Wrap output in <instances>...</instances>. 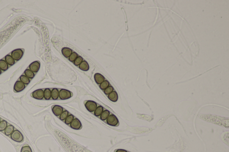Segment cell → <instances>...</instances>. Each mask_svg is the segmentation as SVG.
I'll list each match as a JSON object with an SVG mask.
<instances>
[{
    "mask_svg": "<svg viewBox=\"0 0 229 152\" xmlns=\"http://www.w3.org/2000/svg\"><path fill=\"white\" fill-rule=\"evenodd\" d=\"M10 137L13 140L17 142H21L23 140V137L22 133L17 130H14L10 135Z\"/></svg>",
    "mask_w": 229,
    "mask_h": 152,
    "instance_id": "cell-1",
    "label": "cell"
},
{
    "mask_svg": "<svg viewBox=\"0 0 229 152\" xmlns=\"http://www.w3.org/2000/svg\"><path fill=\"white\" fill-rule=\"evenodd\" d=\"M20 81L22 82L24 84H28L30 82L29 79L25 75H21L20 77Z\"/></svg>",
    "mask_w": 229,
    "mask_h": 152,
    "instance_id": "cell-24",
    "label": "cell"
},
{
    "mask_svg": "<svg viewBox=\"0 0 229 152\" xmlns=\"http://www.w3.org/2000/svg\"><path fill=\"white\" fill-rule=\"evenodd\" d=\"M5 60L7 64L10 66L13 65L15 63L14 59L10 55H7L6 56H5Z\"/></svg>",
    "mask_w": 229,
    "mask_h": 152,
    "instance_id": "cell-17",
    "label": "cell"
},
{
    "mask_svg": "<svg viewBox=\"0 0 229 152\" xmlns=\"http://www.w3.org/2000/svg\"><path fill=\"white\" fill-rule=\"evenodd\" d=\"M44 97L46 100H49L51 98V91L49 88L45 89L44 91Z\"/></svg>",
    "mask_w": 229,
    "mask_h": 152,
    "instance_id": "cell-18",
    "label": "cell"
},
{
    "mask_svg": "<svg viewBox=\"0 0 229 152\" xmlns=\"http://www.w3.org/2000/svg\"><path fill=\"white\" fill-rule=\"evenodd\" d=\"M109 85L110 83L107 80H104V82L100 84L99 87L102 90H104L109 86Z\"/></svg>",
    "mask_w": 229,
    "mask_h": 152,
    "instance_id": "cell-22",
    "label": "cell"
},
{
    "mask_svg": "<svg viewBox=\"0 0 229 152\" xmlns=\"http://www.w3.org/2000/svg\"><path fill=\"white\" fill-rule=\"evenodd\" d=\"M69 112L68 111H63V112H62V113L61 114V115H60L59 117H60V120H62V121H63V120H65L66 118H67V117L69 115Z\"/></svg>",
    "mask_w": 229,
    "mask_h": 152,
    "instance_id": "cell-25",
    "label": "cell"
},
{
    "mask_svg": "<svg viewBox=\"0 0 229 152\" xmlns=\"http://www.w3.org/2000/svg\"><path fill=\"white\" fill-rule=\"evenodd\" d=\"M70 126L75 130H79L82 127V124L81 123L80 121L77 118H75L72 121V122L70 123Z\"/></svg>",
    "mask_w": 229,
    "mask_h": 152,
    "instance_id": "cell-6",
    "label": "cell"
},
{
    "mask_svg": "<svg viewBox=\"0 0 229 152\" xmlns=\"http://www.w3.org/2000/svg\"><path fill=\"white\" fill-rule=\"evenodd\" d=\"M83 60V58L81 56H78L77 57V59H76L75 61L74 62V64L76 66H79L82 62Z\"/></svg>",
    "mask_w": 229,
    "mask_h": 152,
    "instance_id": "cell-28",
    "label": "cell"
},
{
    "mask_svg": "<svg viewBox=\"0 0 229 152\" xmlns=\"http://www.w3.org/2000/svg\"><path fill=\"white\" fill-rule=\"evenodd\" d=\"M24 73L26 76L28 77L29 79H32L35 76V74L34 73V72L29 69H27L25 70Z\"/></svg>",
    "mask_w": 229,
    "mask_h": 152,
    "instance_id": "cell-23",
    "label": "cell"
},
{
    "mask_svg": "<svg viewBox=\"0 0 229 152\" xmlns=\"http://www.w3.org/2000/svg\"><path fill=\"white\" fill-rule=\"evenodd\" d=\"M74 119V115H73L72 114H70V115H69L67 117V118H66L65 120V124H66L69 125V124H70V123L72 122V121Z\"/></svg>",
    "mask_w": 229,
    "mask_h": 152,
    "instance_id": "cell-26",
    "label": "cell"
},
{
    "mask_svg": "<svg viewBox=\"0 0 229 152\" xmlns=\"http://www.w3.org/2000/svg\"><path fill=\"white\" fill-rule=\"evenodd\" d=\"M77 56L78 55H77V53L74 52H73L72 54L70 55V56L69 57V60L70 61V62H74L76 59H77Z\"/></svg>",
    "mask_w": 229,
    "mask_h": 152,
    "instance_id": "cell-29",
    "label": "cell"
},
{
    "mask_svg": "<svg viewBox=\"0 0 229 152\" xmlns=\"http://www.w3.org/2000/svg\"><path fill=\"white\" fill-rule=\"evenodd\" d=\"M52 111L56 116L59 117L63 112V108L60 106L56 105L52 107Z\"/></svg>",
    "mask_w": 229,
    "mask_h": 152,
    "instance_id": "cell-10",
    "label": "cell"
},
{
    "mask_svg": "<svg viewBox=\"0 0 229 152\" xmlns=\"http://www.w3.org/2000/svg\"><path fill=\"white\" fill-rule=\"evenodd\" d=\"M115 152H127V151L125 150H124V149H117L116 150H115Z\"/></svg>",
    "mask_w": 229,
    "mask_h": 152,
    "instance_id": "cell-32",
    "label": "cell"
},
{
    "mask_svg": "<svg viewBox=\"0 0 229 152\" xmlns=\"http://www.w3.org/2000/svg\"><path fill=\"white\" fill-rule=\"evenodd\" d=\"M25 88V85L22 82L20 81H18L15 83L14 86V90L16 92H21Z\"/></svg>",
    "mask_w": 229,
    "mask_h": 152,
    "instance_id": "cell-8",
    "label": "cell"
},
{
    "mask_svg": "<svg viewBox=\"0 0 229 152\" xmlns=\"http://www.w3.org/2000/svg\"><path fill=\"white\" fill-rule=\"evenodd\" d=\"M103 111H104V108L101 106H99L98 107H97V108L94 111V114L96 117H98L100 116L102 112H103Z\"/></svg>",
    "mask_w": 229,
    "mask_h": 152,
    "instance_id": "cell-19",
    "label": "cell"
},
{
    "mask_svg": "<svg viewBox=\"0 0 229 152\" xmlns=\"http://www.w3.org/2000/svg\"><path fill=\"white\" fill-rule=\"evenodd\" d=\"M2 73V71H1V69H0V75H1V74Z\"/></svg>",
    "mask_w": 229,
    "mask_h": 152,
    "instance_id": "cell-33",
    "label": "cell"
},
{
    "mask_svg": "<svg viewBox=\"0 0 229 152\" xmlns=\"http://www.w3.org/2000/svg\"><path fill=\"white\" fill-rule=\"evenodd\" d=\"M0 122H1V118H0Z\"/></svg>",
    "mask_w": 229,
    "mask_h": 152,
    "instance_id": "cell-34",
    "label": "cell"
},
{
    "mask_svg": "<svg viewBox=\"0 0 229 152\" xmlns=\"http://www.w3.org/2000/svg\"><path fill=\"white\" fill-rule=\"evenodd\" d=\"M79 68L83 71H87L89 70V65L88 62L85 61H83L79 65Z\"/></svg>",
    "mask_w": 229,
    "mask_h": 152,
    "instance_id": "cell-15",
    "label": "cell"
},
{
    "mask_svg": "<svg viewBox=\"0 0 229 152\" xmlns=\"http://www.w3.org/2000/svg\"><path fill=\"white\" fill-rule=\"evenodd\" d=\"M106 122L108 125L112 126H118L119 125V120L113 114L109 115L106 120Z\"/></svg>",
    "mask_w": 229,
    "mask_h": 152,
    "instance_id": "cell-2",
    "label": "cell"
},
{
    "mask_svg": "<svg viewBox=\"0 0 229 152\" xmlns=\"http://www.w3.org/2000/svg\"><path fill=\"white\" fill-rule=\"evenodd\" d=\"M7 126V122L5 120H2L0 122V131L5 130Z\"/></svg>",
    "mask_w": 229,
    "mask_h": 152,
    "instance_id": "cell-27",
    "label": "cell"
},
{
    "mask_svg": "<svg viewBox=\"0 0 229 152\" xmlns=\"http://www.w3.org/2000/svg\"><path fill=\"white\" fill-rule=\"evenodd\" d=\"M40 64L39 61H35L30 64L29 66V68L30 70L32 72H37L40 68Z\"/></svg>",
    "mask_w": 229,
    "mask_h": 152,
    "instance_id": "cell-9",
    "label": "cell"
},
{
    "mask_svg": "<svg viewBox=\"0 0 229 152\" xmlns=\"http://www.w3.org/2000/svg\"><path fill=\"white\" fill-rule=\"evenodd\" d=\"M21 152H32L30 146H24L22 147Z\"/></svg>",
    "mask_w": 229,
    "mask_h": 152,
    "instance_id": "cell-31",
    "label": "cell"
},
{
    "mask_svg": "<svg viewBox=\"0 0 229 152\" xmlns=\"http://www.w3.org/2000/svg\"><path fill=\"white\" fill-rule=\"evenodd\" d=\"M110 113L108 110H105L104 111L100 116L101 120H104V121L106 120L107 117H108L109 115H110Z\"/></svg>",
    "mask_w": 229,
    "mask_h": 152,
    "instance_id": "cell-20",
    "label": "cell"
},
{
    "mask_svg": "<svg viewBox=\"0 0 229 152\" xmlns=\"http://www.w3.org/2000/svg\"><path fill=\"white\" fill-rule=\"evenodd\" d=\"M63 55H64L65 57L66 58H68L70 56V55L72 54V50L71 49L67 47H64L63 48H62L61 50Z\"/></svg>",
    "mask_w": 229,
    "mask_h": 152,
    "instance_id": "cell-13",
    "label": "cell"
},
{
    "mask_svg": "<svg viewBox=\"0 0 229 152\" xmlns=\"http://www.w3.org/2000/svg\"><path fill=\"white\" fill-rule=\"evenodd\" d=\"M51 97L53 100H57L59 97V92L57 88H53L51 91Z\"/></svg>",
    "mask_w": 229,
    "mask_h": 152,
    "instance_id": "cell-14",
    "label": "cell"
},
{
    "mask_svg": "<svg viewBox=\"0 0 229 152\" xmlns=\"http://www.w3.org/2000/svg\"><path fill=\"white\" fill-rule=\"evenodd\" d=\"M108 97L109 99L112 102H116L118 99V95L115 91H113L112 93L109 94Z\"/></svg>",
    "mask_w": 229,
    "mask_h": 152,
    "instance_id": "cell-12",
    "label": "cell"
},
{
    "mask_svg": "<svg viewBox=\"0 0 229 152\" xmlns=\"http://www.w3.org/2000/svg\"><path fill=\"white\" fill-rule=\"evenodd\" d=\"M0 69L3 71L6 70L8 69V65L6 62L4 60H0Z\"/></svg>",
    "mask_w": 229,
    "mask_h": 152,
    "instance_id": "cell-21",
    "label": "cell"
},
{
    "mask_svg": "<svg viewBox=\"0 0 229 152\" xmlns=\"http://www.w3.org/2000/svg\"><path fill=\"white\" fill-rule=\"evenodd\" d=\"M23 55V52L21 49H18L16 50H13L11 53L12 57L14 60H20L22 58Z\"/></svg>",
    "mask_w": 229,
    "mask_h": 152,
    "instance_id": "cell-5",
    "label": "cell"
},
{
    "mask_svg": "<svg viewBox=\"0 0 229 152\" xmlns=\"http://www.w3.org/2000/svg\"><path fill=\"white\" fill-rule=\"evenodd\" d=\"M113 90H114L113 87L110 86H109L105 90H104V93L106 95H108L109 94H110V93H112L113 91Z\"/></svg>",
    "mask_w": 229,
    "mask_h": 152,
    "instance_id": "cell-30",
    "label": "cell"
},
{
    "mask_svg": "<svg viewBox=\"0 0 229 152\" xmlns=\"http://www.w3.org/2000/svg\"><path fill=\"white\" fill-rule=\"evenodd\" d=\"M14 131V127L12 125L7 126L5 130V133L6 136H10Z\"/></svg>",
    "mask_w": 229,
    "mask_h": 152,
    "instance_id": "cell-16",
    "label": "cell"
},
{
    "mask_svg": "<svg viewBox=\"0 0 229 152\" xmlns=\"http://www.w3.org/2000/svg\"><path fill=\"white\" fill-rule=\"evenodd\" d=\"M32 97L37 100H42L44 98V91L42 89L35 91L32 93Z\"/></svg>",
    "mask_w": 229,
    "mask_h": 152,
    "instance_id": "cell-7",
    "label": "cell"
},
{
    "mask_svg": "<svg viewBox=\"0 0 229 152\" xmlns=\"http://www.w3.org/2000/svg\"><path fill=\"white\" fill-rule=\"evenodd\" d=\"M72 96V93L69 91L62 89L59 92V98L62 100L69 99Z\"/></svg>",
    "mask_w": 229,
    "mask_h": 152,
    "instance_id": "cell-3",
    "label": "cell"
},
{
    "mask_svg": "<svg viewBox=\"0 0 229 152\" xmlns=\"http://www.w3.org/2000/svg\"><path fill=\"white\" fill-rule=\"evenodd\" d=\"M94 79L96 83L98 84H100L105 80V78L103 75L99 73L95 74L94 75Z\"/></svg>",
    "mask_w": 229,
    "mask_h": 152,
    "instance_id": "cell-11",
    "label": "cell"
},
{
    "mask_svg": "<svg viewBox=\"0 0 229 152\" xmlns=\"http://www.w3.org/2000/svg\"><path fill=\"white\" fill-rule=\"evenodd\" d=\"M85 107L87 110L90 112H94L97 108V103L91 100H88L85 103Z\"/></svg>",
    "mask_w": 229,
    "mask_h": 152,
    "instance_id": "cell-4",
    "label": "cell"
}]
</instances>
